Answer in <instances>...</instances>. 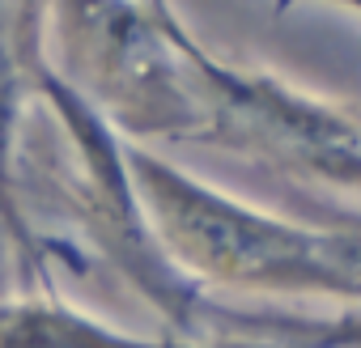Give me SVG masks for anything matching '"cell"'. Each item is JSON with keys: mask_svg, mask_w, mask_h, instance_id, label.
Returning a JSON list of instances; mask_svg holds the SVG:
<instances>
[{"mask_svg": "<svg viewBox=\"0 0 361 348\" xmlns=\"http://www.w3.org/2000/svg\"><path fill=\"white\" fill-rule=\"evenodd\" d=\"M51 0H0V225L9 234L22 285L30 293H51V251L39 238L35 221L26 217L18 192V144L26 136V102L35 68L47 60L43 30H47Z\"/></svg>", "mask_w": 361, "mask_h": 348, "instance_id": "obj_2", "label": "cell"}, {"mask_svg": "<svg viewBox=\"0 0 361 348\" xmlns=\"http://www.w3.org/2000/svg\"><path fill=\"white\" fill-rule=\"evenodd\" d=\"M285 5H289V0H281V9H285ZM340 5H344V9H353V5H357V0H340Z\"/></svg>", "mask_w": 361, "mask_h": 348, "instance_id": "obj_5", "label": "cell"}, {"mask_svg": "<svg viewBox=\"0 0 361 348\" xmlns=\"http://www.w3.org/2000/svg\"><path fill=\"white\" fill-rule=\"evenodd\" d=\"M123 157L161 255L200 293L217 302L310 297L357 310L361 238L353 221L310 225L255 209L145 144H128Z\"/></svg>", "mask_w": 361, "mask_h": 348, "instance_id": "obj_1", "label": "cell"}, {"mask_svg": "<svg viewBox=\"0 0 361 348\" xmlns=\"http://www.w3.org/2000/svg\"><path fill=\"white\" fill-rule=\"evenodd\" d=\"M0 348H272V344H188L115 327L111 318L51 293L0 297Z\"/></svg>", "mask_w": 361, "mask_h": 348, "instance_id": "obj_3", "label": "cell"}, {"mask_svg": "<svg viewBox=\"0 0 361 348\" xmlns=\"http://www.w3.org/2000/svg\"><path fill=\"white\" fill-rule=\"evenodd\" d=\"M5 293H30V289L22 285V272H18L9 234H5V225H0V297H5Z\"/></svg>", "mask_w": 361, "mask_h": 348, "instance_id": "obj_4", "label": "cell"}]
</instances>
